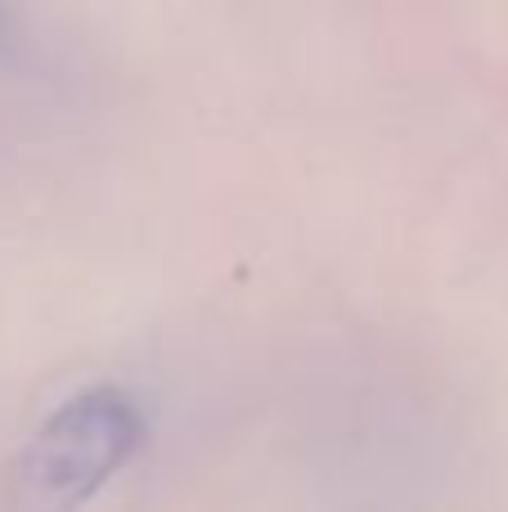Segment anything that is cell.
Wrapping results in <instances>:
<instances>
[{"instance_id":"6da1fadb","label":"cell","mask_w":508,"mask_h":512,"mask_svg":"<svg viewBox=\"0 0 508 512\" xmlns=\"http://www.w3.org/2000/svg\"><path fill=\"white\" fill-rule=\"evenodd\" d=\"M149 441V414L113 382L72 391L41 418L9 459L14 512H81L90 508Z\"/></svg>"},{"instance_id":"7a4b0ae2","label":"cell","mask_w":508,"mask_h":512,"mask_svg":"<svg viewBox=\"0 0 508 512\" xmlns=\"http://www.w3.org/2000/svg\"><path fill=\"white\" fill-rule=\"evenodd\" d=\"M14 45H18V23H14V14L0 5V59H9Z\"/></svg>"}]
</instances>
